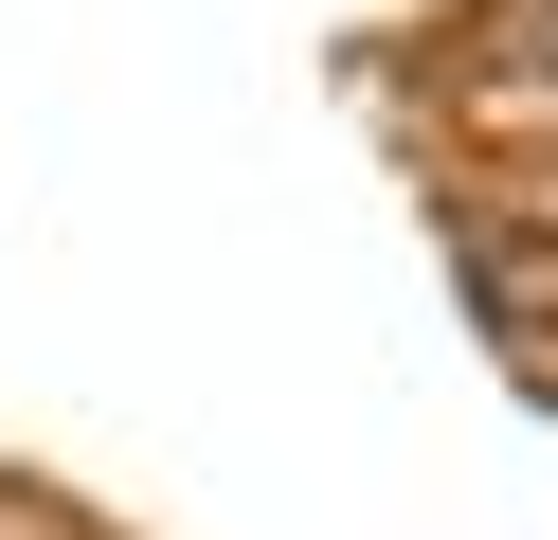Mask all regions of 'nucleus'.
Returning a JSON list of instances; mask_svg holds the SVG:
<instances>
[{
	"label": "nucleus",
	"mask_w": 558,
	"mask_h": 540,
	"mask_svg": "<svg viewBox=\"0 0 558 540\" xmlns=\"http://www.w3.org/2000/svg\"><path fill=\"white\" fill-rule=\"evenodd\" d=\"M469 307L505 343H558V216H486L469 235Z\"/></svg>",
	"instance_id": "f257e3e1"
}]
</instances>
